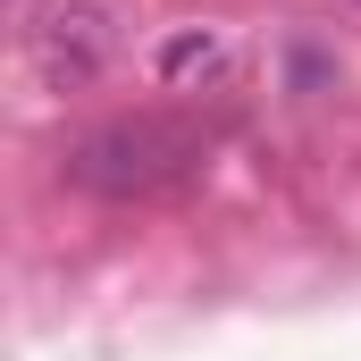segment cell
Wrapping results in <instances>:
<instances>
[{
    "label": "cell",
    "mask_w": 361,
    "mask_h": 361,
    "mask_svg": "<svg viewBox=\"0 0 361 361\" xmlns=\"http://www.w3.org/2000/svg\"><path fill=\"white\" fill-rule=\"evenodd\" d=\"M25 51H34V76L51 92H85L109 68V51H118V17L101 0H51L25 25Z\"/></svg>",
    "instance_id": "obj_2"
},
{
    "label": "cell",
    "mask_w": 361,
    "mask_h": 361,
    "mask_svg": "<svg viewBox=\"0 0 361 361\" xmlns=\"http://www.w3.org/2000/svg\"><path fill=\"white\" fill-rule=\"evenodd\" d=\"M202 169V126L193 118H109V126H85L68 152H59V177L76 193H101V202H152Z\"/></svg>",
    "instance_id": "obj_1"
},
{
    "label": "cell",
    "mask_w": 361,
    "mask_h": 361,
    "mask_svg": "<svg viewBox=\"0 0 361 361\" xmlns=\"http://www.w3.org/2000/svg\"><path fill=\"white\" fill-rule=\"evenodd\" d=\"M193 76H227V42H219V34H177V42H160V85H193Z\"/></svg>",
    "instance_id": "obj_3"
},
{
    "label": "cell",
    "mask_w": 361,
    "mask_h": 361,
    "mask_svg": "<svg viewBox=\"0 0 361 361\" xmlns=\"http://www.w3.org/2000/svg\"><path fill=\"white\" fill-rule=\"evenodd\" d=\"M8 8H17V17H34V0H8Z\"/></svg>",
    "instance_id": "obj_4"
}]
</instances>
